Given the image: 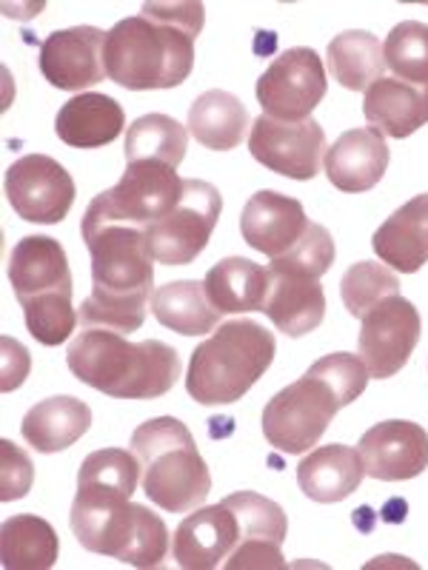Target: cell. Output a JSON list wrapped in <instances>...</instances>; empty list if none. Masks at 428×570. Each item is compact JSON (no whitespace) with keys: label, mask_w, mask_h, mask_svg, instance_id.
Returning <instances> with one entry per match:
<instances>
[{"label":"cell","mask_w":428,"mask_h":570,"mask_svg":"<svg viewBox=\"0 0 428 570\" xmlns=\"http://www.w3.org/2000/svg\"><path fill=\"white\" fill-rule=\"evenodd\" d=\"M140 460L124 448H104L84 460L71 502V533L80 548L120 559L132 568H157L169 551V528L149 508L129 502Z\"/></svg>","instance_id":"1"},{"label":"cell","mask_w":428,"mask_h":570,"mask_svg":"<svg viewBox=\"0 0 428 570\" xmlns=\"http://www.w3.org/2000/svg\"><path fill=\"white\" fill-rule=\"evenodd\" d=\"M80 234L91 254V292L80 305V325L117 334L137 331L155 297V257L146 228L115 223L89 206Z\"/></svg>","instance_id":"2"},{"label":"cell","mask_w":428,"mask_h":570,"mask_svg":"<svg viewBox=\"0 0 428 570\" xmlns=\"http://www.w3.org/2000/svg\"><path fill=\"white\" fill-rule=\"evenodd\" d=\"M206 9L197 0L143 3L106 35V75L129 91L175 89L195 69V40Z\"/></svg>","instance_id":"3"},{"label":"cell","mask_w":428,"mask_h":570,"mask_svg":"<svg viewBox=\"0 0 428 570\" xmlns=\"http://www.w3.org/2000/svg\"><path fill=\"white\" fill-rule=\"evenodd\" d=\"M369 368L357 354H329L285 385L263 409V436L280 454H305L320 442L340 409L351 405L369 385Z\"/></svg>","instance_id":"4"},{"label":"cell","mask_w":428,"mask_h":570,"mask_svg":"<svg viewBox=\"0 0 428 570\" xmlns=\"http://www.w3.org/2000/svg\"><path fill=\"white\" fill-rule=\"evenodd\" d=\"M80 383L117 400H157L175 389L181 356L160 340L129 343L109 328H84L66 351Z\"/></svg>","instance_id":"5"},{"label":"cell","mask_w":428,"mask_h":570,"mask_svg":"<svg viewBox=\"0 0 428 570\" xmlns=\"http://www.w3.org/2000/svg\"><path fill=\"white\" fill-rule=\"evenodd\" d=\"M274 334L254 320H232L214 328L188 360L186 391L201 405H232L254 389L274 363Z\"/></svg>","instance_id":"6"},{"label":"cell","mask_w":428,"mask_h":570,"mask_svg":"<svg viewBox=\"0 0 428 570\" xmlns=\"http://www.w3.org/2000/svg\"><path fill=\"white\" fill-rule=\"evenodd\" d=\"M9 283L29 334L40 345H60L71 337L80 317L71 308L69 259L55 237L29 234L18 240L9 257Z\"/></svg>","instance_id":"7"},{"label":"cell","mask_w":428,"mask_h":570,"mask_svg":"<svg viewBox=\"0 0 428 570\" xmlns=\"http://www.w3.org/2000/svg\"><path fill=\"white\" fill-rule=\"evenodd\" d=\"M132 451L143 468V491L163 511H195L212 493V473L195 436L175 416L143 422L132 434Z\"/></svg>","instance_id":"8"},{"label":"cell","mask_w":428,"mask_h":570,"mask_svg":"<svg viewBox=\"0 0 428 570\" xmlns=\"http://www.w3.org/2000/svg\"><path fill=\"white\" fill-rule=\"evenodd\" d=\"M223 212L221 191L206 180H186L183 200L166 217L146 226V243L163 266H188L201 257L203 248L212 240Z\"/></svg>","instance_id":"9"},{"label":"cell","mask_w":428,"mask_h":570,"mask_svg":"<svg viewBox=\"0 0 428 570\" xmlns=\"http://www.w3.org/2000/svg\"><path fill=\"white\" fill-rule=\"evenodd\" d=\"M183 188L186 180L177 175L175 166L160 160H137L126 166L115 188L95 197L89 206L115 223L146 228L183 200Z\"/></svg>","instance_id":"10"},{"label":"cell","mask_w":428,"mask_h":570,"mask_svg":"<svg viewBox=\"0 0 428 570\" xmlns=\"http://www.w3.org/2000/svg\"><path fill=\"white\" fill-rule=\"evenodd\" d=\"M325 89L329 80L320 55L309 46H298L269 63L254 91L263 115L280 124H300L318 109L320 100L325 98Z\"/></svg>","instance_id":"11"},{"label":"cell","mask_w":428,"mask_h":570,"mask_svg":"<svg viewBox=\"0 0 428 570\" xmlns=\"http://www.w3.org/2000/svg\"><path fill=\"white\" fill-rule=\"evenodd\" d=\"M9 206L27 223L55 226L75 206V180L49 155H27L14 160L3 177Z\"/></svg>","instance_id":"12"},{"label":"cell","mask_w":428,"mask_h":570,"mask_svg":"<svg viewBox=\"0 0 428 570\" xmlns=\"http://www.w3.org/2000/svg\"><path fill=\"white\" fill-rule=\"evenodd\" d=\"M422 334V320L415 303L406 297H389L374 305L360 325V360L366 363L374 380H389L397 371L406 368V363L415 354Z\"/></svg>","instance_id":"13"},{"label":"cell","mask_w":428,"mask_h":570,"mask_svg":"<svg viewBox=\"0 0 428 570\" xmlns=\"http://www.w3.org/2000/svg\"><path fill=\"white\" fill-rule=\"evenodd\" d=\"M249 151L260 166L292 180H312L320 171L325 151V131L318 120L280 124L260 115L252 124Z\"/></svg>","instance_id":"14"},{"label":"cell","mask_w":428,"mask_h":570,"mask_svg":"<svg viewBox=\"0 0 428 570\" xmlns=\"http://www.w3.org/2000/svg\"><path fill=\"white\" fill-rule=\"evenodd\" d=\"M241 522V539L234 544L228 557V570H280L285 568V559L280 553L289 522L278 502L260 497V493L241 491L223 499Z\"/></svg>","instance_id":"15"},{"label":"cell","mask_w":428,"mask_h":570,"mask_svg":"<svg viewBox=\"0 0 428 570\" xmlns=\"http://www.w3.org/2000/svg\"><path fill=\"white\" fill-rule=\"evenodd\" d=\"M106 32L95 27H71L52 32L40 46V75L55 89L80 91L100 83L106 75L104 63Z\"/></svg>","instance_id":"16"},{"label":"cell","mask_w":428,"mask_h":570,"mask_svg":"<svg viewBox=\"0 0 428 570\" xmlns=\"http://www.w3.org/2000/svg\"><path fill=\"white\" fill-rule=\"evenodd\" d=\"M366 473L380 482L415 480L428 468V431L409 420L377 422L360 440Z\"/></svg>","instance_id":"17"},{"label":"cell","mask_w":428,"mask_h":570,"mask_svg":"<svg viewBox=\"0 0 428 570\" xmlns=\"http://www.w3.org/2000/svg\"><path fill=\"white\" fill-rule=\"evenodd\" d=\"M241 539V522L226 502L208 508H195L177 525L172 537L175 562L186 570H212L232 557L234 544Z\"/></svg>","instance_id":"18"},{"label":"cell","mask_w":428,"mask_h":570,"mask_svg":"<svg viewBox=\"0 0 428 570\" xmlns=\"http://www.w3.org/2000/svg\"><path fill=\"white\" fill-rule=\"evenodd\" d=\"M305 228H309V217L303 212V203L272 191V188L252 195V200L246 203L241 214L243 240L254 252L266 254L272 259L292 252Z\"/></svg>","instance_id":"19"},{"label":"cell","mask_w":428,"mask_h":570,"mask_svg":"<svg viewBox=\"0 0 428 570\" xmlns=\"http://www.w3.org/2000/svg\"><path fill=\"white\" fill-rule=\"evenodd\" d=\"M389 160L391 155L383 131L366 126V129L346 131L331 149H325V175L331 186L346 195H363L383 180Z\"/></svg>","instance_id":"20"},{"label":"cell","mask_w":428,"mask_h":570,"mask_svg":"<svg viewBox=\"0 0 428 570\" xmlns=\"http://www.w3.org/2000/svg\"><path fill=\"white\" fill-rule=\"evenodd\" d=\"M272 288H269L263 314H269L278 331L289 337H303L320 328L325 317V294L318 277L289 268H272Z\"/></svg>","instance_id":"21"},{"label":"cell","mask_w":428,"mask_h":570,"mask_svg":"<svg viewBox=\"0 0 428 570\" xmlns=\"http://www.w3.org/2000/svg\"><path fill=\"white\" fill-rule=\"evenodd\" d=\"M126 129V111L109 95L86 91L64 104L55 117V135L71 149H100Z\"/></svg>","instance_id":"22"},{"label":"cell","mask_w":428,"mask_h":570,"mask_svg":"<svg viewBox=\"0 0 428 570\" xmlns=\"http://www.w3.org/2000/svg\"><path fill=\"white\" fill-rule=\"evenodd\" d=\"M366 476V462L357 448L323 445L314 448L298 465V485L314 502L334 505L343 502L360 488Z\"/></svg>","instance_id":"23"},{"label":"cell","mask_w":428,"mask_h":570,"mask_svg":"<svg viewBox=\"0 0 428 570\" xmlns=\"http://www.w3.org/2000/svg\"><path fill=\"white\" fill-rule=\"evenodd\" d=\"M374 254L402 274L420 272L428 263V195H417L397 208L371 237Z\"/></svg>","instance_id":"24"},{"label":"cell","mask_w":428,"mask_h":570,"mask_svg":"<svg viewBox=\"0 0 428 570\" xmlns=\"http://www.w3.org/2000/svg\"><path fill=\"white\" fill-rule=\"evenodd\" d=\"M363 115L383 135L406 140L428 124V86H411L397 78H380L366 89Z\"/></svg>","instance_id":"25"},{"label":"cell","mask_w":428,"mask_h":570,"mask_svg":"<svg viewBox=\"0 0 428 570\" xmlns=\"http://www.w3.org/2000/svg\"><path fill=\"white\" fill-rule=\"evenodd\" d=\"M203 285L208 303L221 314L263 312L272 288V272L246 257H226L208 268Z\"/></svg>","instance_id":"26"},{"label":"cell","mask_w":428,"mask_h":570,"mask_svg":"<svg viewBox=\"0 0 428 570\" xmlns=\"http://www.w3.org/2000/svg\"><path fill=\"white\" fill-rule=\"evenodd\" d=\"M91 428V409L78 396H49L38 402L20 425V434L40 454L71 448Z\"/></svg>","instance_id":"27"},{"label":"cell","mask_w":428,"mask_h":570,"mask_svg":"<svg viewBox=\"0 0 428 570\" xmlns=\"http://www.w3.org/2000/svg\"><path fill=\"white\" fill-rule=\"evenodd\" d=\"M249 111L232 91L212 89L188 109V131L212 151H232L246 140Z\"/></svg>","instance_id":"28"},{"label":"cell","mask_w":428,"mask_h":570,"mask_svg":"<svg viewBox=\"0 0 428 570\" xmlns=\"http://www.w3.org/2000/svg\"><path fill=\"white\" fill-rule=\"evenodd\" d=\"M152 312L157 323L183 337H203L221 323V312L208 303L206 285L201 279H175L160 285L152 297Z\"/></svg>","instance_id":"29"},{"label":"cell","mask_w":428,"mask_h":570,"mask_svg":"<svg viewBox=\"0 0 428 570\" xmlns=\"http://www.w3.org/2000/svg\"><path fill=\"white\" fill-rule=\"evenodd\" d=\"M58 533L35 513H18L3 522L0 557L7 570H49L58 562Z\"/></svg>","instance_id":"30"},{"label":"cell","mask_w":428,"mask_h":570,"mask_svg":"<svg viewBox=\"0 0 428 570\" xmlns=\"http://www.w3.org/2000/svg\"><path fill=\"white\" fill-rule=\"evenodd\" d=\"M329 71L349 91H366L383 78L386 52L383 43L366 29H351L329 43Z\"/></svg>","instance_id":"31"},{"label":"cell","mask_w":428,"mask_h":570,"mask_svg":"<svg viewBox=\"0 0 428 570\" xmlns=\"http://www.w3.org/2000/svg\"><path fill=\"white\" fill-rule=\"evenodd\" d=\"M188 149V135L175 117L143 115L126 129V163L160 160L166 166H181Z\"/></svg>","instance_id":"32"},{"label":"cell","mask_w":428,"mask_h":570,"mask_svg":"<svg viewBox=\"0 0 428 570\" xmlns=\"http://www.w3.org/2000/svg\"><path fill=\"white\" fill-rule=\"evenodd\" d=\"M397 294H400V279H397V274L386 263H371V259L354 263L343 274V283H340V297H343L346 308H349L351 317L360 320L374 305H380L389 297H397Z\"/></svg>","instance_id":"33"},{"label":"cell","mask_w":428,"mask_h":570,"mask_svg":"<svg viewBox=\"0 0 428 570\" xmlns=\"http://www.w3.org/2000/svg\"><path fill=\"white\" fill-rule=\"evenodd\" d=\"M386 66L411 86H428V23L402 20L386 38Z\"/></svg>","instance_id":"34"},{"label":"cell","mask_w":428,"mask_h":570,"mask_svg":"<svg viewBox=\"0 0 428 570\" xmlns=\"http://www.w3.org/2000/svg\"><path fill=\"white\" fill-rule=\"evenodd\" d=\"M334 263V240H331L329 228L320 223H309L305 234L298 240L292 252L283 257L272 259V268H289V272H303L312 277H323Z\"/></svg>","instance_id":"35"},{"label":"cell","mask_w":428,"mask_h":570,"mask_svg":"<svg viewBox=\"0 0 428 570\" xmlns=\"http://www.w3.org/2000/svg\"><path fill=\"white\" fill-rule=\"evenodd\" d=\"M0 456H3V482H0V499H3V502H12V499L27 497L29 488H32V480H35L32 460L27 456V451H20L14 442L3 440L0 442Z\"/></svg>","instance_id":"36"},{"label":"cell","mask_w":428,"mask_h":570,"mask_svg":"<svg viewBox=\"0 0 428 570\" xmlns=\"http://www.w3.org/2000/svg\"><path fill=\"white\" fill-rule=\"evenodd\" d=\"M3 351H7V354H3V360H7V365H3V376H7V380H3V391H12L27 380L29 354L23 345L14 343V340L9 337L3 340Z\"/></svg>","instance_id":"37"}]
</instances>
